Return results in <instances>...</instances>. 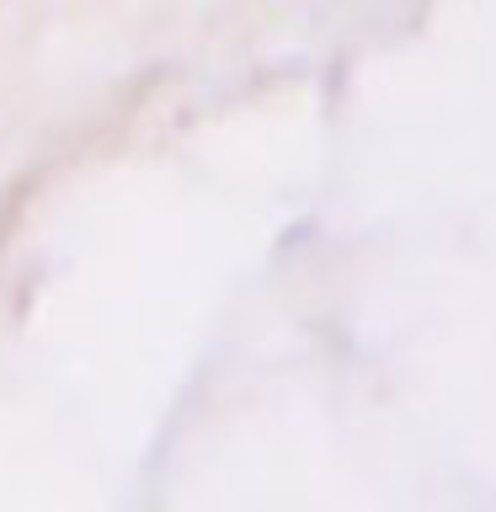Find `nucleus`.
I'll return each mask as SVG.
<instances>
[]
</instances>
